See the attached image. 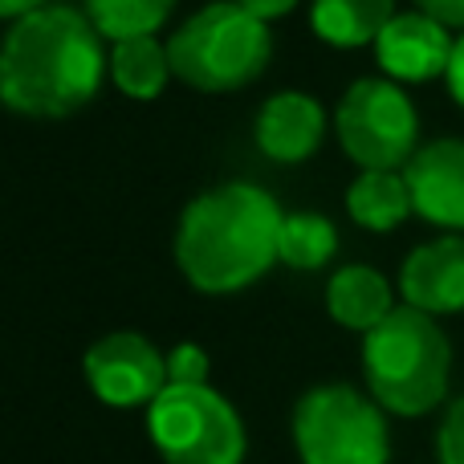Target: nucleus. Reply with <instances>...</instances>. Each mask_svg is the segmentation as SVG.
Segmentation results:
<instances>
[{"label":"nucleus","instance_id":"nucleus-21","mask_svg":"<svg viewBox=\"0 0 464 464\" xmlns=\"http://www.w3.org/2000/svg\"><path fill=\"white\" fill-rule=\"evenodd\" d=\"M416 8L428 16H436V21L449 24V29L464 33V0H416Z\"/></svg>","mask_w":464,"mask_h":464},{"label":"nucleus","instance_id":"nucleus-13","mask_svg":"<svg viewBox=\"0 0 464 464\" xmlns=\"http://www.w3.org/2000/svg\"><path fill=\"white\" fill-rule=\"evenodd\" d=\"M326 310L338 326L371 334L387 314L395 310V289L371 265H343L334 277L326 281Z\"/></svg>","mask_w":464,"mask_h":464},{"label":"nucleus","instance_id":"nucleus-9","mask_svg":"<svg viewBox=\"0 0 464 464\" xmlns=\"http://www.w3.org/2000/svg\"><path fill=\"white\" fill-rule=\"evenodd\" d=\"M452 45L457 37L449 33V24L411 8V13H395L387 29L375 37V62L400 86L403 82H432L449 73Z\"/></svg>","mask_w":464,"mask_h":464},{"label":"nucleus","instance_id":"nucleus-15","mask_svg":"<svg viewBox=\"0 0 464 464\" xmlns=\"http://www.w3.org/2000/svg\"><path fill=\"white\" fill-rule=\"evenodd\" d=\"M346 212L367 232H395L416 212L403 171H359L346 188Z\"/></svg>","mask_w":464,"mask_h":464},{"label":"nucleus","instance_id":"nucleus-7","mask_svg":"<svg viewBox=\"0 0 464 464\" xmlns=\"http://www.w3.org/2000/svg\"><path fill=\"white\" fill-rule=\"evenodd\" d=\"M334 135L359 171H403L420 151L416 102L392 78H359L338 98Z\"/></svg>","mask_w":464,"mask_h":464},{"label":"nucleus","instance_id":"nucleus-10","mask_svg":"<svg viewBox=\"0 0 464 464\" xmlns=\"http://www.w3.org/2000/svg\"><path fill=\"white\" fill-rule=\"evenodd\" d=\"M411 208L420 220L464 232V139H432L403 168Z\"/></svg>","mask_w":464,"mask_h":464},{"label":"nucleus","instance_id":"nucleus-12","mask_svg":"<svg viewBox=\"0 0 464 464\" xmlns=\"http://www.w3.org/2000/svg\"><path fill=\"white\" fill-rule=\"evenodd\" d=\"M256 151L273 163L297 168L305 163L326 139V111L314 94L305 90H277L261 102L253 122Z\"/></svg>","mask_w":464,"mask_h":464},{"label":"nucleus","instance_id":"nucleus-4","mask_svg":"<svg viewBox=\"0 0 464 464\" xmlns=\"http://www.w3.org/2000/svg\"><path fill=\"white\" fill-rule=\"evenodd\" d=\"M273 57V33L237 0H212L196 8L168 37V62L176 82L200 94H232L253 86Z\"/></svg>","mask_w":464,"mask_h":464},{"label":"nucleus","instance_id":"nucleus-1","mask_svg":"<svg viewBox=\"0 0 464 464\" xmlns=\"http://www.w3.org/2000/svg\"><path fill=\"white\" fill-rule=\"evenodd\" d=\"M111 78L106 37L86 8L53 5L21 16L0 37V102L24 119H65L94 102Z\"/></svg>","mask_w":464,"mask_h":464},{"label":"nucleus","instance_id":"nucleus-11","mask_svg":"<svg viewBox=\"0 0 464 464\" xmlns=\"http://www.w3.org/2000/svg\"><path fill=\"white\" fill-rule=\"evenodd\" d=\"M400 297L432 318L464 314V232H444L403 256Z\"/></svg>","mask_w":464,"mask_h":464},{"label":"nucleus","instance_id":"nucleus-2","mask_svg":"<svg viewBox=\"0 0 464 464\" xmlns=\"http://www.w3.org/2000/svg\"><path fill=\"white\" fill-rule=\"evenodd\" d=\"M281 204L265 188L228 179L200 192L176 225V265L200 294H240L277 265Z\"/></svg>","mask_w":464,"mask_h":464},{"label":"nucleus","instance_id":"nucleus-17","mask_svg":"<svg viewBox=\"0 0 464 464\" xmlns=\"http://www.w3.org/2000/svg\"><path fill=\"white\" fill-rule=\"evenodd\" d=\"M338 253V228L322 212H285L277 240V261L297 273H314Z\"/></svg>","mask_w":464,"mask_h":464},{"label":"nucleus","instance_id":"nucleus-22","mask_svg":"<svg viewBox=\"0 0 464 464\" xmlns=\"http://www.w3.org/2000/svg\"><path fill=\"white\" fill-rule=\"evenodd\" d=\"M444 82H449L452 102L464 111V33L457 37V45H452V62H449V73H444Z\"/></svg>","mask_w":464,"mask_h":464},{"label":"nucleus","instance_id":"nucleus-19","mask_svg":"<svg viewBox=\"0 0 464 464\" xmlns=\"http://www.w3.org/2000/svg\"><path fill=\"white\" fill-rule=\"evenodd\" d=\"M212 375V359L200 343H176L168 351V383L179 387H200Z\"/></svg>","mask_w":464,"mask_h":464},{"label":"nucleus","instance_id":"nucleus-14","mask_svg":"<svg viewBox=\"0 0 464 464\" xmlns=\"http://www.w3.org/2000/svg\"><path fill=\"white\" fill-rule=\"evenodd\" d=\"M395 16V0H310V24L326 45L362 49Z\"/></svg>","mask_w":464,"mask_h":464},{"label":"nucleus","instance_id":"nucleus-24","mask_svg":"<svg viewBox=\"0 0 464 464\" xmlns=\"http://www.w3.org/2000/svg\"><path fill=\"white\" fill-rule=\"evenodd\" d=\"M49 0H0V21H21V16L45 8Z\"/></svg>","mask_w":464,"mask_h":464},{"label":"nucleus","instance_id":"nucleus-20","mask_svg":"<svg viewBox=\"0 0 464 464\" xmlns=\"http://www.w3.org/2000/svg\"><path fill=\"white\" fill-rule=\"evenodd\" d=\"M436 464H464V395L444 408V420L436 428Z\"/></svg>","mask_w":464,"mask_h":464},{"label":"nucleus","instance_id":"nucleus-8","mask_svg":"<svg viewBox=\"0 0 464 464\" xmlns=\"http://www.w3.org/2000/svg\"><path fill=\"white\" fill-rule=\"evenodd\" d=\"M82 375L106 408H151L168 392V354L139 330H114L82 354Z\"/></svg>","mask_w":464,"mask_h":464},{"label":"nucleus","instance_id":"nucleus-3","mask_svg":"<svg viewBox=\"0 0 464 464\" xmlns=\"http://www.w3.org/2000/svg\"><path fill=\"white\" fill-rule=\"evenodd\" d=\"M362 379L383 411L416 420L449 400L452 343L424 310L395 305L371 334H362Z\"/></svg>","mask_w":464,"mask_h":464},{"label":"nucleus","instance_id":"nucleus-16","mask_svg":"<svg viewBox=\"0 0 464 464\" xmlns=\"http://www.w3.org/2000/svg\"><path fill=\"white\" fill-rule=\"evenodd\" d=\"M176 78L168 62V41L151 37H127L111 45V82L135 102H155Z\"/></svg>","mask_w":464,"mask_h":464},{"label":"nucleus","instance_id":"nucleus-18","mask_svg":"<svg viewBox=\"0 0 464 464\" xmlns=\"http://www.w3.org/2000/svg\"><path fill=\"white\" fill-rule=\"evenodd\" d=\"M86 16L106 41H127V37H151L168 24L176 13V0H82Z\"/></svg>","mask_w":464,"mask_h":464},{"label":"nucleus","instance_id":"nucleus-5","mask_svg":"<svg viewBox=\"0 0 464 464\" xmlns=\"http://www.w3.org/2000/svg\"><path fill=\"white\" fill-rule=\"evenodd\" d=\"M294 449L302 464H387V411L351 383H318L294 403Z\"/></svg>","mask_w":464,"mask_h":464},{"label":"nucleus","instance_id":"nucleus-6","mask_svg":"<svg viewBox=\"0 0 464 464\" xmlns=\"http://www.w3.org/2000/svg\"><path fill=\"white\" fill-rule=\"evenodd\" d=\"M147 436L168 464H245L248 452L245 420L208 383H168L147 408Z\"/></svg>","mask_w":464,"mask_h":464},{"label":"nucleus","instance_id":"nucleus-23","mask_svg":"<svg viewBox=\"0 0 464 464\" xmlns=\"http://www.w3.org/2000/svg\"><path fill=\"white\" fill-rule=\"evenodd\" d=\"M240 8H248V13L256 16V21H277V16H285V13H294L297 8V0H237Z\"/></svg>","mask_w":464,"mask_h":464}]
</instances>
